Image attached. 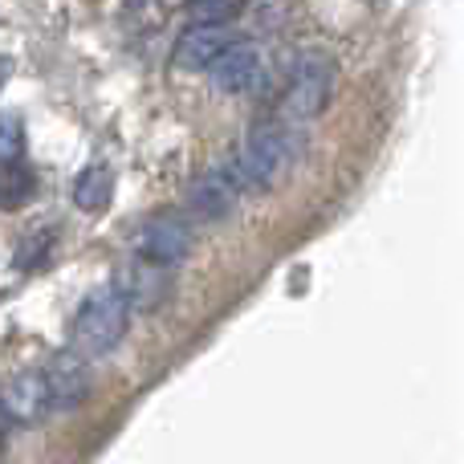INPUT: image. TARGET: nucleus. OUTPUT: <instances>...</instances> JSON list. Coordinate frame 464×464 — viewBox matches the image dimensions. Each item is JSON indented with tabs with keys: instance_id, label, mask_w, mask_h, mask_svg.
<instances>
[{
	"instance_id": "0eeeda50",
	"label": "nucleus",
	"mask_w": 464,
	"mask_h": 464,
	"mask_svg": "<svg viewBox=\"0 0 464 464\" xmlns=\"http://www.w3.org/2000/svg\"><path fill=\"white\" fill-rule=\"evenodd\" d=\"M0 408H5V416L13 420V424H37V420L53 408V403H49L45 375H41V371H21V375H13L5 383V392H0Z\"/></svg>"
},
{
	"instance_id": "a211bd4d",
	"label": "nucleus",
	"mask_w": 464,
	"mask_h": 464,
	"mask_svg": "<svg viewBox=\"0 0 464 464\" xmlns=\"http://www.w3.org/2000/svg\"><path fill=\"white\" fill-rule=\"evenodd\" d=\"M130 5H147V0H130Z\"/></svg>"
},
{
	"instance_id": "20e7f679",
	"label": "nucleus",
	"mask_w": 464,
	"mask_h": 464,
	"mask_svg": "<svg viewBox=\"0 0 464 464\" xmlns=\"http://www.w3.org/2000/svg\"><path fill=\"white\" fill-rule=\"evenodd\" d=\"M204 73H208L212 86L225 90V94H253V90L265 86V62H261V53H256V45L237 41V37L220 49V57Z\"/></svg>"
},
{
	"instance_id": "f8f14e48",
	"label": "nucleus",
	"mask_w": 464,
	"mask_h": 464,
	"mask_svg": "<svg viewBox=\"0 0 464 464\" xmlns=\"http://www.w3.org/2000/svg\"><path fill=\"white\" fill-rule=\"evenodd\" d=\"M33 188H37L33 171L16 168V163L8 160V168L0 171V208H21V204L33 196Z\"/></svg>"
},
{
	"instance_id": "dca6fc26",
	"label": "nucleus",
	"mask_w": 464,
	"mask_h": 464,
	"mask_svg": "<svg viewBox=\"0 0 464 464\" xmlns=\"http://www.w3.org/2000/svg\"><path fill=\"white\" fill-rule=\"evenodd\" d=\"M8 73H13V62H8V57H0V90H5Z\"/></svg>"
},
{
	"instance_id": "423d86ee",
	"label": "nucleus",
	"mask_w": 464,
	"mask_h": 464,
	"mask_svg": "<svg viewBox=\"0 0 464 464\" xmlns=\"http://www.w3.org/2000/svg\"><path fill=\"white\" fill-rule=\"evenodd\" d=\"M114 289L127 297L130 310H160L171 294V273H168V265H155V261H147V256H135V261L119 265Z\"/></svg>"
},
{
	"instance_id": "f257e3e1",
	"label": "nucleus",
	"mask_w": 464,
	"mask_h": 464,
	"mask_svg": "<svg viewBox=\"0 0 464 464\" xmlns=\"http://www.w3.org/2000/svg\"><path fill=\"white\" fill-rule=\"evenodd\" d=\"M302 160V130L294 122H265L256 127L237 151H228V160L220 163V171L237 184L240 196H261L273 184L294 171V163Z\"/></svg>"
},
{
	"instance_id": "ddd939ff",
	"label": "nucleus",
	"mask_w": 464,
	"mask_h": 464,
	"mask_svg": "<svg viewBox=\"0 0 464 464\" xmlns=\"http://www.w3.org/2000/svg\"><path fill=\"white\" fill-rule=\"evenodd\" d=\"M192 16L196 21H212V24H232L240 16V0H192Z\"/></svg>"
},
{
	"instance_id": "4468645a",
	"label": "nucleus",
	"mask_w": 464,
	"mask_h": 464,
	"mask_svg": "<svg viewBox=\"0 0 464 464\" xmlns=\"http://www.w3.org/2000/svg\"><path fill=\"white\" fill-rule=\"evenodd\" d=\"M16 155H21V127L0 114V163L16 160Z\"/></svg>"
},
{
	"instance_id": "2eb2a0df",
	"label": "nucleus",
	"mask_w": 464,
	"mask_h": 464,
	"mask_svg": "<svg viewBox=\"0 0 464 464\" xmlns=\"http://www.w3.org/2000/svg\"><path fill=\"white\" fill-rule=\"evenodd\" d=\"M285 21V8H281V0H256V24L261 29H273V24Z\"/></svg>"
},
{
	"instance_id": "6ab92c4d",
	"label": "nucleus",
	"mask_w": 464,
	"mask_h": 464,
	"mask_svg": "<svg viewBox=\"0 0 464 464\" xmlns=\"http://www.w3.org/2000/svg\"><path fill=\"white\" fill-rule=\"evenodd\" d=\"M188 5H192V0H188Z\"/></svg>"
},
{
	"instance_id": "9d476101",
	"label": "nucleus",
	"mask_w": 464,
	"mask_h": 464,
	"mask_svg": "<svg viewBox=\"0 0 464 464\" xmlns=\"http://www.w3.org/2000/svg\"><path fill=\"white\" fill-rule=\"evenodd\" d=\"M228 41H232V29H228V24L196 21L192 29L179 37V45H176V65H179V70H208V65L217 62L220 49H225Z\"/></svg>"
},
{
	"instance_id": "1a4fd4ad",
	"label": "nucleus",
	"mask_w": 464,
	"mask_h": 464,
	"mask_svg": "<svg viewBox=\"0 0 464 464\" xmlns=\"http://www.w3.org/2000/svg\"><path fill=\"white\" fill-rule=\"evenodd\" d=\"M237 200H240L237 184L220 168L200 171L192 179V188H188V204H192V212L200 220H228L237 212Z\"/></svg>"
},
{
	"instance_id": "7ed1b4c3",
	"label": "nucleus",
	"mask_w": 464,
	"mask_h": 464,
	"mask_svg": "<svg viewBox=\"0 0 464 464\" xmlns=\"http://www.w3.org/2000/svg\"><path fill=\"white\" fill-rule=\"evenodd\" d=\"M127 322H130V305L127 297L119 294L114 285H102L82 302V310L73 314V351L86 354V359H98V354H111L114 346L122 343L127 334Z\"/></svg>"
},
{
	"instance_id": "9b49d317",
	"label": "nucleus",
	"mask_w": 464,
	"mask_h": 464,
	"mask_svg": "<svg viewBox=\"0 0 464 464\" xmlns=\"http://www.w3.org/2000/svg\"><path fill=\"white\" fill-rule=\"evenodd\" d=\"M111 192H114V176H111V168H102V163L86 168L78 179H73V204H78L82 212H102L106 204H111Z\"/></svg>"
},
{
	"instance_id": "f03ea898",
	"label": "nucleus",
	"mask_w": 464,
	"mask_h": 464,
	"mask_svg": "<svg viewBox=\"0 0 464 464\" xmlns=\"http://www.w3.org/2000/svg\"><path fill=\"white\" fill-rule=\"evenodd\" d=\"M334 78H338V65H334V57L330 53H322V49L302 53L294 62V70H289V86H285V94H281V102H277V119L294 122V127L318 119V114L330 106Z\"/></svg>"
},
{
	"instance_id": "39448f33",
	"label": "nucleus",
	"mask_w": 464,
	"mask_h": 464,
	"mask_svg": "<svg viewBox=\"0 0 464 464\" xmlns=\"http://www.w3.org/2000/svg\"><path fill=\"white\" fill-rule=\"evenodd\" d=\"M135 248H139V256H147V261L176 269V265L188 261V253H192V228H188L179 217H151L139 225Z\"/></svg>"
},
{
	"instance_id": "6e6552de",
	"label": "nucleus",
	"mask_w": 464,
	"mask_h": 464,
	"mask_svg": "<svg viewBox=\"0 0 464 464\" xmlns=\"http://www.w3.org/2000/svg\"><path fill=\"white\" fill-rule=\"evenodd\" d=\"M45 383H49V403L62 411L78 408L86 403L90 395V367H86V354L78 351H62L45 371Z\"/></svg>"
},
{
	"instance_id": "f3484780",
	"label": "nucleus",
	"mask_w": 464,
	"mask_h": 464,
	"mask_svg": "<svg viewBox=\"0 0 464 464\" xmlns=\"http://www.w3.org/2000/svg\"><path fill=\"white\" fill-rule=\"evenodd\" d=\"M5 428H8V416H5V408H0V444H5Z\"/></svg>"
}]
</instances>
